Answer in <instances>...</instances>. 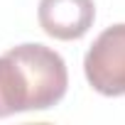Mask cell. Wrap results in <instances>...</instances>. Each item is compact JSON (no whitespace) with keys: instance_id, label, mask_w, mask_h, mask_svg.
I'll use <instances>...</instances> for the list:
<instances>
[{"instance_id":"6da1fadb","label":"cell","mask_w":125,"mask_h":125,"mask_svg":"<svg viewBox=\"0 0 125 125\" xmlns=\"http://www.w3.org/2000/svg\"><path fill=\"white\" fill-rule=\"evenodd\" d=\"M8 56L20 69L27 93V110H47L64 98L69 74L64 59L54 49L44 44H20L12 47Z\"/></svg>"},{"instance_id":"3957f363","label":"cell","mask_w":125,"mask_h":125,"mask_svg":"<svg viewBox=\"0 0 125 125\" xmlns=\"http://www.w3.org/2000/svg\"><path fill=\"white\" fill-rule=\"evenodd\" d=\"M39 27L54 39H81L93 20L96 5L93 0H39Z\"/></svg>"},{"instance_id":"277c9868","label":"cell","mask_w":125,"mask_h":125,"mask_svg":"<svg viewBox=\"0 0 125 125\" xmlns=\"http://www.w3.org/2000/svg\"><path fill=\"white\" fill-rule=\"evenodd\" d=\"M25 110H27V93L20 69L8 54H3L0 56V118Z\"/></svg>"},{"instance_id":"7a4b0ae2","label":"cell","mask_w":125,"mask_h":125,"mask_svg":"<svg viewBox=\"0 0 125 125\" xmlns=\"http://www.w3.org/2000/svg\"><path fill=\"white\" fill-rule=\"evenodd\" d=\"M83 71L101 96H125V22L105 27L83 59Z\"/></svg>"}]
</instances>
